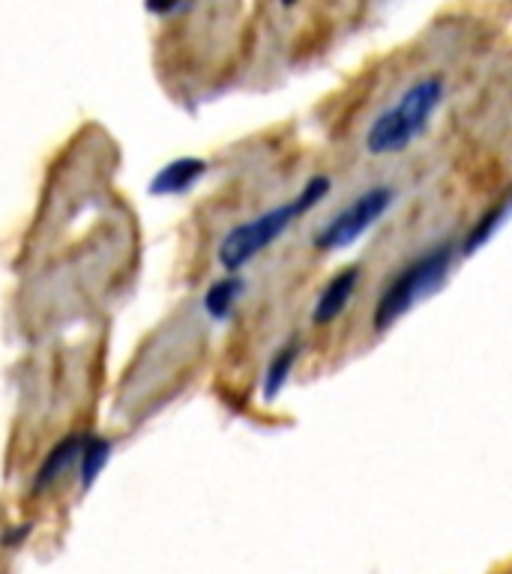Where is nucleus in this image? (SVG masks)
I'll return each instance as SVG.
<instances>
[{
  "mask_svg": "<svg viewBox=\"0 0 512 574\" xmlns=\"http://www.w3.org/2000/svg\"><path fill=\"white\" fill-rule=\"evenodd\" d=\"M330 189H333V180L327 174L309 177L303 189L288 204H279L273 210H267V213L255 215V219H249V222L234 224L222 236V243L217 249V263L222 266V273H243L249 263L277 243L279 236L285 234L297 219L312 213L330 195Z\"/></svg>",
  "mask_w": 512,
  "mask_h": 574,
  "instance_id": "obj_1",
  "label": "nucleus"
},
{
  "mask_svg": "<svg viewBox=\"0 0 512 574\" xmlns=\"http://www.w3.org/2000/svg\"><path fill=\"white\" fill-rule=\"evenodd\" d=\"M455 258H459V245L438 243L425 249L423 254H416L414 261L404 263L378 296V305L372 312V330L386 332L402 321L416 302L429 300L432 293L441 291L443 282L453 273Z\"/></svg>",
  "mask_w": 512,
  "mask_h": 574,
  "instance_id": "obj_2",
  "label": "nucleus"
},
{
  "mask_svg": "<svg viewBox=\"0 0 512 574\" xmlns=\"http://www.w3.org/2000/svg\"><path fill=\"white\" fill-rule=\"evenodd\" d=\"M443 97H446V84L438 75L414 81L395 105L381 111L372 120V127L365 129V150L372 157H393L408 150L429 129Z\"/></svg>",
  "mask_w": 512,
  "mask_h": 574,
  "instance_id": "obj_3",
  "label": "nucleus"
},
{
  "mask_svg": "<svg viewBox=\"0 0 512 574\" xmlns=\"http://www.w3.org/2000/svg\"><path fill=\"white\" fill-rule=\"evenodd\" d=\"M395 189L393 185H372L360 195L345 204L339 213L330 219V222L321 228L312 240L318 252H342L348 245H354L360 236L374 228L386 215V210L393 207Z\"/></svg>",
  "mask_w": 512,
  "mask_h": 574,
  "instance_id": "obj_4",
  "label": "nucleus"
},
{
  "mask_svg": "<svg viewBox=\"0 0 512 574\" xmlns=\"http://www.w3.org/2000/svg\"><path fill=\"white\" fill-rule=\"evenodd\" d=\"M360 279H363V270H360L357 263L342 266V270L321 288V293H318L315 305H312V323H315V326H327V323L339 321V318L348 312L351 300L357 296Z\"/></svg>",
  "mask_w": 512,
  "mask_h": 574,
  "instance_id": "obj_5",
  "label": "nucleus"
},
{
  "mask_svg": "<svg viewBox=\"0 0 512 574\" xmlns=\"http://www.w3.org/2000/svg\"><path fill=\"white\" fill-rule=\"evenodd\" d=\"M210 171V162L201 157H180L171 159L150 177L148 192L153 198H180L192 192Z\"/></svg>",
  "mask_w": 512,
  "mask_h": 574,
  "instance_id": "obj_6",
  "label": "nucleus"
},
{
  "mask_svg": "<svg viewBox=\"0 0 512 574\" xmlns=\"http://www.w3.org/2000/svg\"><path fill=\"white\" fill-rule=\"evenodd\" d=\"M84 440H88V434H84V431H76V434H67L60 443L51 446L49 455L42 457L37 476H33V494H42V491L54 485L67 470L79 467V455L81 449H84Z\"/></svg>",
  "mask_w": 512,
  "mask_h": 574,
  "instance_id": "obj_7",
  "label": "nucleus"
},
{
  "mask_svg": "<svg viewBox=\"0 0 512 574\" xmlns=\"http://www.w3.org/2000/svg\"><path fill=\"white\" fill-rule=\"evenodd\" d=\"M243 293H247V279L243 273H225L222 279L217 282H210V288L204 291V314H208L213 323H228L234 318L237 305L243 300Z\"/></svg>",
  "mask_w": 512,
  "mask_h": 574,
  "instance_id": "obj_8",
  "label": "nucleus"
},
{
  "mask_svg": "<svg viewBox=\"0 0 512 574\" xmlns=\"http://www.w3.org/2000/svg\"><path fill=\"white\" fill-rule=\"evenodd\" d=\"M300 351H303L300 339H288L285 344L270 356V362H267L264 369V377H261V399H264L267 404H273V401L285 392L288 380H291L297 362H300Z\"/></svg>",
  "mask_w": 512,
  "mask_h": 574,
  "instance_id": "obj_9",
  "label": "nucleus"
},
{
  "mask_svg": "<svg viewBox=\"0 0 512 574\" xmlns=\"http://www.w3.org/2000/svg\"><path fill=\"white\" fill-rule=\"evenodd\" d=\"M111 455H114V440L106 437V434H88L84 440V449L79 455V485L81 491H90L97 485L102 470L109 467Z\"/></svg>",
  "mask_w": 512,
  "mask_h": 574,
  "instance_id": "obj_10",
  "label": "nucleus"
},
{
  "mask_svg": "<svg viewBox=\"0 0 512 574\" xmlns=\"http://www.w3.org/2000/svg\"><path fill=\"white\" fill-rule=\"evenodd\" d=\"M506 215H510V204L489 207V210H485V213L471 224V231L464 234L462 245H459V254L471 258V254L480 252L483 245L492 243V236L501 231V224L506 222Z\"/></svg>",
  "mask_w": 512,
  "mask_h": 574,
  "instance_id": "obj_11",
  "label": "nucleus"
},
{
  "mask_svg": "<svg viewBox=\"0 0 512 574\" xmlns=\"http://www.w3.org/2000/svg\"><path fill=\"white\" fill-rule=\"evenodd\" d=\"M144 7L159 19H174L183 10H189V0H144Z\"/></svg>",
  "mask_w": 512,
  "mask_h": 574,
  "instance_id": "obj_12",
  "label": "nucleus"
},
{
  "mask_svg": "<svg viewBox=\"0 0 512 574\" xmlns=\"http://www.w3.org/2000/svg\"><path fill=\"white\" fill-rule=\"evenodd\" d=\"M279 3H282V7H288V10H291V7H297L300 0H279Z\"/></svg>",
  "mask_w": 512,
  "mask_h": 574,
  "instance_id": "obj_13",
  "label": "nucleus"
}]
</instances>
